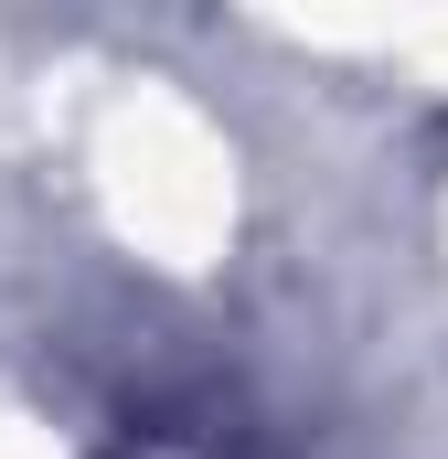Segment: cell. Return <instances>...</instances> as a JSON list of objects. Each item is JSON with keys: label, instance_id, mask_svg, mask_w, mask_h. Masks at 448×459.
<instances>
[{"label": "cell", "instance_id": "cell-1", "mask_svg": "<svg viewBox=\"0 0 448 459\" xmlns=\"http://www.w3.org/2000/svg\"><path fill=\"white\" fill-rule=\"evenodd\" d=\"M128 459H235V438H203V428H150Z\"/></svg>", "mask_w": 448, "mask_h": 459}]
</instances>
